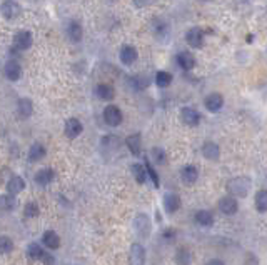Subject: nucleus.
<instances>
[{"label":"nucleus","mask_w":267,"mask_h":265,"mask_svg":"<svg viewBox=\"0 0 267 265\" xmlns=\"http://www.w3.org/2000/svg\"><path fill=\"white\" fill-rule=\"evenodd\" d=\"M139 58V52L134 45H122L121 52H119V60H121L124 65L131 67L134 62Z\"/></svg>","instance_id":"nucleus-15"},{"label":"nucleus","mask_w":267,"mask_h":265,"mask_svg":"<svg viewBox=\"0 0 267 265\" xmlns=\"http://www.w3.org/2000/svg\"><path fill=\"white\" fill-rule=\"evenodd\" d=\"M47 155V149L44 147V144L34 142L29 149V162H40Z\"/></svg>","instance_id":"nucleus-26"},{"label":"nucleus","mask_w":267,"mask_h":265,"mask_svg":"<svg viewBox=\"0 0 267 265\" xmlns=\"http://www.w3.org/2000/svg\"><path fill=\"white\" fill-rule=\"evenodd\" d=\"M174 260H176L177 265H191L192 264V254L187 247H179L176 250V255H174Z\"/></svg>","instance_id":"nucleus-29"},{"label":"nucleus","mask_w":267,"mask_h":265,"mask_svg":"<svg viewBox=\"0 0 267 265\" xmlns=\"http://www.w3.org/2000/svg\"><path fill=\"white\" fill-rule=\"evenodd\" d=\"M219 210L224 213V215L227 217H232L237 213L239 210V202L236 197H232V195H224V197L219 199Z\"/></svg>","instance_id":"nucleus-9"},{"label":"nucleus","mask_w":267,"mask_h":265,"mask_svg":"<svg viewBox=\"0 0 267 265\" xmlns=\"http://www.w3.org/2000/svg\"><path fill=\"white\" fill-rule=\"evenodd\" d=\"M150 160L154 162L155 165H164V163L167 162V154H165V150L160 147H152Z\"/></svg>","instance_id":"nucleus-33"},{"label":"nucleus","mask_w":267,"mask_h":265,"mask_svg":"<svg viewBox=\"0 0 267 265\" xmlns=\"http://www.w3.org/2000/svg\"><path fill=\"white\" fill-rule=\"evenodd\" d=\"M162 205H164L165 213L172 215V213H176L177 210L181 209L182 200H181V197H179L177 194H174V192H167V194L164 195V199H162Z\"/></svg>","instance_id":"nucleus-13"},{"label":"nucleus","mask_w":267,"mask_h":265,"mask_svg":"<svg viewBox=\"0 0 267 265\" xmlns=\"http://www.w3.org/2000/svg\"><path fill=\"white\" fill-rule=\"evenodd\" d=\"M131 172H132V175H134V179H135V182L139 185H144L145 182H147V170H145V165L144 163H132L131 165Z\"/></svg>","instance_id":"nucleus-28"},{"label":"nucleus","mask_w":267,"mask_h":265,"mask_svg":"<svg viewBox=\"0 0 267 265\" xmlns=\"http://www.w3.org/2000/svg\"><path fill=\"white\" fill-rule=\"evenodd\" d=\"M40 262H42L44 265H55V257L52 254H49V252H45V250H44L42 257H40Z\"/></svg>","instance_id":"nucleus-40"},{"label":"nucleus","mask_w":267,"mask_h":265,"mask_svg":"<svg viewBox=\"0 0 267 265\" xmlns=\"http://www.w3.org/2000/svg\"><path fill=\"white\" fill-rule=\"evenodd\" d=\"M95 95L104 102H112L116 99V89L110 84H99L95 85Z\"/></svg>","instance_id":"nucleus-22"},{"label":"nucleus","mask_w":267,"mask_h":265,"mask_svg":"<svg viewBox=\"0 0 267 265\" xmlns=\"http://www.w3.org/2000/svg\"><path fill=\"white\" fill-rule=\"evenodd\" d=\"M0 12H2V17L8 22L17 20L22 13V7L17 0H3L2 5H0Z\"/></svg>","instance_id":"nucleus-4"},{"label":"nucleus","mask_w":267,"mask_h":265,"mask_svg":"<svg viewBox=\"0 0 267 265\" xmlns=\"http://www.w3.org/2000/svg\"><path fill=\"white\" fill-rule=\"evenodd\" d=\"M42 254H44V249L39 244H35V242H32V244H29V247H27V255H29V259L32 260H40Z\"/></svg>","instance_id":"nucleus-36"},{"label":"nucleus","mask_w":267,"mask_h":265,"mask_svg":"<svg viewBox=\"0 0 267 265\" xmlns=\"http://www.w3.org/2000/svg\"><path fill=\"white\" fill-rule=\"evenodd\" d=\"M42 242H44V245L47 247L49 250H55V249H59V247H61V237H59L57 232H54V230L44 232Z\"/></svg>","instance_id":"nucleus-27"},{"label":"nucleus","mask_w":267,"mask_h":265,"mask_svg":"<svg viewBox=\"0 0 267 265\" xmlns=\"http://www.w3.org/2000/svg\"><path fill=\"white\" fill-rule=\"evenodd\" d=\"M102 117H104V122L107 123L109 127H119L122 123V120H124L122 110L114 104H109L107 107L104 108Z\"/></svg>","instance_id":"nucleus-2"},{"label":"nucleus","mask_w":267,"mask_h":265,"mask_svg":"<svg viewBox=\"0 0 267 265\" xmlns=\"http://www.w3.org/2000/svg\"><path fill=\"white\" fill-rule=\"evenodd\" d=\"M172 74L170 72H165V70H159L157 74H155V85L159 87V89H165V87H169L172 84Z\"/></svg>","instance_id":"nucleus-32"},{"label":"nucleus","mask_w":267,"mask_h":265,"mask_svg":"<svg viewBox=\"0 0 267 265\" xmlns=\"http://www.w3.org/2000/svg\"><path fill=\"white\" fill-rule=\"evenodd\" d=\"M129 84H131L134 90H144L147 89V85H149V79L142 75H132L131 79H129Z\"/></svg>","instance_id":"nucleus-34"},{"label":"nucleus","mask_w":267,"mask_h":265,"mask_svg":"<svg viewBox=\"0 0 267 265\" xmlns=\"http://www.w3.org/2000/svg\"><path fill=\"white\" fill-rule=\"evenodd\" d=\"M202 155L207 159V160L217 162L220 157V147L212 140H207V142L202 145Z\"/></svg>","instance_id":"nucleus-21"},{"label":"nucleus","mask_w":267,"mask_h":265,"mask_svg":"<svg viewBox=\"0 0 267 265\" xmlns=\"http://www.w3.org/2000/svg\"><path fill=\"white\" fill-rule=\"evenodd\" d=\"M17 207V197L12 194H2L0 195V210H5V212H12Z\"/></svg>","instance_id":"nucleus-30"},{"label":"nucleus","mask_w":267,"mask_h":265,"mask_svg":"<svg viewBox=\"0 0 267 265\" xmlns=\"http://www.w3.org/2000/svg\"><path fill=\"white\" fill-rule=\"evenodd\" d=\"M194 220H196L197 225L209 228V227L214 225L215 218H214V215H212V212H209V210L202 209V210H197V212L194 213Z\"/></svg>","instance_id":"nucleus-25"},{"label":"nucleus","mask_w":267,"mask_h":265,"mask_svg":"<svg viewBox=\"0 0 267 265\" xmlns=\"http://www.w3.org/2000/svg\"><path fill=\"white\" fill-rule=\"evenodd\" d=\"M5 187H7L8 194L18 195L20 192H24V189H25V180H24V177H20V175H12L10 179L7 180Z\"/></svg>","instance_id":"nucleus-24"},{"label":"nucleus","mask_w":267,"mask_h":265,"mask_svg":"<svg viewBox=\"0 0 267 265\" xmlns=\"http://www.w3.org/2000/svg\"><path fill=\"white\" fill-rule=\"evenodd\" d=\"M176 237H177V232L174 230V228L167 227V228H164V230H162V239L165 242H174V240H176Z\"/></svg>","instance_id":"nucleus-39"},{"label":"nucleus","mask_w":267,"mask_h":265,"mask_svg":"<svg viewBox=\"0 0 267 265\" xmlns=\"http://www.w3.org/2000/svg\"><path fill=\"white\" fill-rule=\"evenodd\" d=\"M134 228H135L137 235L140 239H149L152 232V222L147 213H137V217L134 218Z\"/></svg>","instance_id":"nucleus-3"},{"label":"nucleus","mask_w":267,"mask_h":265,"mask_svg":"<svg viewBox=\"0 0 267 265\" xmlns=\"http://www.w3.org/2000/svg\"><path fill=\"white\" fill-rule=\"evenodd\" d=\"M176 62H177V65L181 67L182 70H186V72H191V70H194V68H196V57L192 55L191 52H187V50L177 53Z\"/></svg>","instance_id":"nucleus-18"},{"label":"nucleus","mask_w":267,"mask_h":265,"mask_svg":"<svg viewBox=\"0 0 267 265\" xmlns=\"http://www.w3.org/2000/svg\"><path fill=\"white\" fill-rule=\"evenodd\" d=\"M126 145L134 157H140L142 154V137L140 134H132L126 139Z\"/></svg>","instance_id":"nucleus-23"},{"label":"nucleus","mask_w":267,"mask_h":265,"mask_svg":"<svg viewBox=\"0 0 267 265\" xmlns=\"http://www.w3.org/2000/svg\"><path fill=\"white\" fill-rule=\"evenodd\" d=\"M145 249L142 244H132L131 250H129V264L131 265H145Z\"/></svg>","instance_id":"nucleus-12"},{"label":"nucleus","mask_w":267,"mask_h":265,"mask_svg":"<svg viewBox=\"0 0 267 265\" xmlns=\"http://www.w3.org/2000/svg\"><path fill=\"white\" fill-rule=\"evenodd\" d=\"M144 165H145V170H147V177H149V179L152 180V184H154L155 189H159V187H160L159 175H157V172H155V168H154V165L150 163L149 159H145V160H144Z\"/></svg>","instance_id":"nucleus-35"},{"label":"nucleus","mask_w":267,"mask_h":265,"mask_svg":"<svg viewBox=\"0 0 267 265\" xmlns=\"http://www.w3.org/2000/svg\"><path fill=\"white\" fill-rule=\"evenodd\" d=\"M82 132H84V125H82V122L79 120V118L75 117H70L66 120V125H64V134H66L67 139H77Z\"/></svg>","instance_id":"nucleus-11"},{"label":"nucleus","mask_w":267,"mask_h":265,"mask_svg":"<svg viewBox=\"0 0 267 265\" xmlns=\"http://www.w3.org/2000/svg\"><path fill=\"white\" fill-rule=\"evenodd\" d=\"M204 105L209 112L217 113L222 110V107H224V97L217 92H212L204 99Z\"/></svg>","instance_id":"nucleus-16"},{"label":"nucleus","mask_w":267,"mask_h":265,"mask_svg":"<svg viewBox=\"0 0 267 265\" xmlns=\"http://www.w3.org/2000/svg\"><path fill=\"white\" fill-rule=\"evenodd\" d=\"M67 39L70 40L72 44H79L82 39H84V29H82L80 22L70 20L67 24Z\"/></svg>","instance_id":"nucleus-17"},{"label":"nucleus","mask_w":267,"mask_h":265,"mask_svg":"<svg viewBox=\"0 0 267 265\" xmlns=\"http://www.w3.org/2000/svg\"><path fill=\"white\" fill-rule=\"evenodd\" d=\"M186 42L191 49H202L205 42V34L200 27H191L186 32Z\"/></svg>","instance_id":"nucleus-5"},{"label":"nucleus","mask_w":267,"mask_h":265,"mask_svg":"<svg viewBox=\"0 0 267 265\" xmlns=\"http://www.w3.org/2000/svg\"><path fill=\"white\" fill-rule=\"evenodd\" d=\"M197 179H199V168L196 165H191V163H189V165H184L181 168V180L184 185H187V187L194 185Z\"/></svg>","instance_id":"nucleus-14"},{"label":"nucleus","mask_w":267,"mask_h":265,"mask_svg":"<svg viewBox=\"0 0 267 265\" xmlns=\"http://www.w3.org/2000/svg\"><path fill=\"white\" fill-rule=\"evenodd\" d=\"M13 250V240L8 235H0V254H10Z\"/></svg>","instance_id":"nucleus-37"},{"label":"nucleus","mask_w":267,"mask_h":265,"mask_svg":"<svg viewBox=\"0 0 267 265\" xmlns=\"http://www.w3.org/2000/svg\"><path fill=\"white\" fill-rule=\"evenodd\" d=\"M252 182L249 177H234L227 182L225 189H227V194L232 195L236 199H246L249 195Z\"/></svg>","instance_id":"nucleus-1"},{"label":"nucleus","mask_w":267,"mask_h":265,"mask_svg":"<svg viewBox=\"0 0 267 265\" xmlns=\"http://www.w3.org/2000/svg\"><path fill=\"white\" fill-rule=\"evenodd\" d=\"M205 265H225V264L220 259H212V260H209V262H207Z\"/></svg>","instance_id":"nucleus-41"},{"label":"nucleus","mask_w":267,"mask_h":265,"mask_svg":"<svg viewBox=\"0 0 267 265\" xmlns=\"http://www.w3.org/2000/svg\"><path fill=\"white\" fill-rule=\"evenodd\" d=\"M22 74H24V70H22V65L17 58H10V60L5 62V65H3V75H5L7 80L10 82L20 80Z\"/></svg>","instance_id":"nucleus-8"},{"label":"nucleus","mask_w":267,"mask_h":265,"mask_svg":"<svg viewBox=\"0 0 267 265\" xmlns=\"http://www.w3.org/2000/svg\"><path fill=\"white\" fill-rule=\"evenodd\" d=\"M202 2H207V0H202Z\"/></svg>","instance_id":"nucleus-42"},{"label":"nucleus","mask_w":267,"mask_h":265,"mask_svg":"<svg viewBox=\"0 0 267 265\" xmlns=\"http://www.w3.org/2000/svg\"><path fill=\"white\" fill-rule=\"evenodd\" d=\"M34 113V102L27 97L17 100V115L20 118H29Z\"/></svg>","instance_id":"nucleus-20"},{"label":"nucleus","mask_w":267,"mask_h":265,"mask_svg":"<svg viewBox=\"0 0 267 265\" xmlns=\"http://www.w3.org/2000/svg\"><path fill=\"white\" fill-rule=\"evenodd\" d=\"M40 213V209L39 205H37L35 202H27L25 207H24V215L29 217V218H34Z\"/></svg>","instance_id":"nucleus-38"},{"label":"nucleus","mask_w":267,"mask_h":265,"mask_svg":"<svg viewBox=\"0 0 267 265\" xmlns=\"http://www.w3.org/2000/svg\"><path fill=\"white\" fill-rule=\"evenodd\" d=\"M254 205H256V210L259 213L267 212V189L257 190V194L254 197Z\"/></svg>","instance_id":"nucleus-31"},{"label":"nucleus","mask_w":267,"mask_h":265,"mask_svg":"<svg viewBox=\"0 0 267 265\" xmlns=\"http://www.w3.org/2000/svg\"><path fill=\"white\" fill-rule=\"evenodd\" d=\"M150 30L154 34V37L159 40V42H165L170 37V25L164 19H154L150 24Z\"/></svg>","instance_id":"nucleus-6"},{"label":"nucleus","mask_w":267,"mask_h":265,"mask_svg":"<svg viewBox=\"0 0 267 265\" xmlns=\"http://www.w3.org/2000/svg\"><path fill=\"white\" fill-rule=\"evenodd\" d=\"M34 44V37H32V32L29 30H18L13 34V49L20 50V52H25L29 50Z\"/></svg>","instance_id":"nucleus-7"},{"label":"nucleus","mask_w":267,"mask_h":265,"mask_svg":"<svg viewBox=\"0 0 267 265\" xmlns=\"http://www.w3.org/2000/svg\"><path fill=\"white\" fill-rule=\"evenodd\" d=\"M34 180H35V184L40 185V187L50 185V184H52V182L55 180V172H54V168H50V167L40 168V170L35 173Z\"/></svg>","instance_id":"nucleus-19"},{"label":"nucleus","mask_w":267,"mask_h":265,"mask_svg":"<svg viewBox=\"0 0 267 265\" xmlns=\"http://www.w3.org/2000/svg\"><path fill=\"white\" fill-rule=\"evenodd\" d=\"M179 115H181V120L184 125L187 127H197L200 123V112L196 110V108L192 107H182L181 112H179Z\"/></svg>","instance_id":"nucleus-10"}]
</instances>
